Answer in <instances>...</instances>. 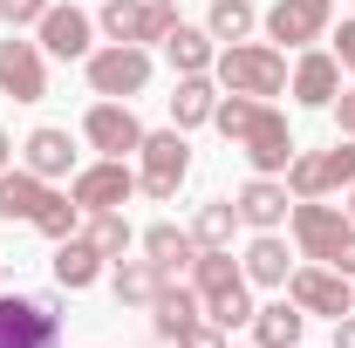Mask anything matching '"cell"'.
<instances>
[{"instance_id": "obj_1", "label": "cell", "mask_w": 355, "mask_h": 348, "mask_svg": "<svg viewBox=\"0 0 355 348\" xmlns=\"http://www.w3.org/2000/svg\"><path fill=\"white\" fill-rule=\"evenodd\" d=\"M212 130H219L260 177H287L294 150H301V143H294V130H287V116H280L273 103H253V96H219Z\"/></svg>"}, {"instance_id": "obj_2", "label": "cell", "mask_w": 355, "mask_h": 348, "mask_svg": "<svg viewBox=\"0 0 355 348\" xmlns=\"http://www.w3.org/2000/svg\"><path fill=\"white\" fill-rule=\"evenodd\" d=\"M287 225H294V239H301V253H308L314 266H335V273L355 280V218L349 212H335V205H321V198H294Z\"/></svg>"}, {"instance_id": "obj_3", "label": "cell", "mask_w": 355, "mask_h": 348, "mask_svg": "<svg viewBox=\"0 0 355 348\" xmlns=\"http://www.w3.org/2000/svg\"><path fill=\"white\" fill-rule=\"evenodd\" d=\"M212 76H219L225 96H253V103H266V96L287 89V48H273V42H225L219 62H212Z\"/></svg>"}, {"instance_id": "obj_4", "label": "cell", "mask_w": 355, "mask_h": 348, "mask_svg": "<svg viewBox=\"0 0 355 348\" xmlns=\"http://www.w3.org/2000/svg\"><path fill=\"white\" fill-rule=\"evenodd\" d=\"M191 177V143H184V130H144V143H137V191L144 198H178V184Z\"/></svg>"}, {"instance_id": "obj_5", "label": "cell", "mask_w": 355, "mask_h": 348, "mask_svg": "<svg viewBox=\"0 0 355 348\" xmlns=\"http://www.w3.org/2000/svg\"><path fill=\"white\" fill-rule=\"evenodd\" d=\"M0 348H62L55 294H0Z\"/></svg>"}, {"instance_id": "obj_6", "label": "cell", "mask_w": 355, "mask_h": 348, "mask_svg": "<svg viewBox=\"0 0 355 348\" xmlns=\"http://www.w3.org/2000/svg\"><path fill=\"white\" fill-rule=\"evenodd\" d=\"M89 89L110 96V103H130L150 89V48L137 42H110V48H89Z\"/></svg>"}, {"instance_id": "obj_7", "label": "cell", "mask_w": 355, "mask_h": 348, "mask_svg": "<svg viewBox=\"0 0 355 348\" xmlns=\"http://www.w3.org/2000/svg\"><path fill=\"white\" fill-rule=\"evenodd\" d=\"M349 184H355V137L328 143V150H294V164H287L294 198H328V191H349Z\"/></svg>"}, {"instance_id": "obj_8", "label": "cell", "mask_w": 355, "mask_h": 348, "mask_svg": "<svg viewBox=\"0 0 355 348\" xmlns=\"http://www.w3.org/2000/svg\"><path fill=\"white\" fill-rule=\"evenodd\" d=\"M103 35L110 42H137V48H150V42H164L171 35V21H178V7L171 0H103Z\"/></svg>"}, {"instance_id": "obj_9", "label": "cell", "mask_w": 355, "mask_h": 348, "mask_svg": "<svg viewBox=\"0 0 355 348\" xmlns=\"http://www.w3.org/2000/svg\"><path fill=\"white\" fill-rule=\"evenodd\" d=\"M328 21H335V0H273L260 14V28H266L273 48H314L328 35Z\"/></svg>"}, {"instance_id": "obj_10", "label": "cell", "mask_w": 355, "mask_h": 348, "mask_svg": "<svg viewBox=\"0 0 355 348\" xmlns=\"http://www.w3.org/2000/svg\"><path fill=\"white\" fill-rule=\"evenodd\" d=\"M69 198L83 205V212H123L137 198V171L123 157H103V164H83V171L69 177Z\"/></svg>"}, {"instance_id": "obj_11", "label": "cell", "mask_w": 355, "mask_h": 348, "mask_svg": "<svg viewBox=\"0 0 355 348\" xmlns=\"http://www.w3.org/2000/svg\"><path fill=\"white\" fill-rule=\"evenodd\" d=\"M287 301L301 314L342 321V314H355V287H349V273H335V266H294L287 273Z\"/></svg>"}, {"instance_id": "obj_12", "label": "cell", "mask_w": 355, "mask_h": 348, "mask_svg": "<svg viewBox=\"0 0 355 348\" xmlns=\"http://www.w3.org/2000/svg\"><path fill=\"white\" fill-rule=\"evenodd\" d=\"M0 96H14V103H42L48 96V55H42V42H21V35L0 42Z\"/></svg>"}, {"instance_id": "obj_13", "label": "cell", "mask_w": 355, "mask_h": 348, "mask_svg": "<svg viewBox=\"0 0 355 348\" xmlns=\"http://www.w3.org/2000/svg\"><path fill=\"white\" fill-rule=\"evenodd\" d=\"M83 137L103 150V157H137V143H144V123H137V110L130 103H89V116H83Z\"/></svg>"}, {"instance_id": "obj_14", "label": "cell", "mask_w": 355, "mask_h": 348, "mask_svg": "<svg viewBox=\"0 0 355 348\" xmlns=\"http://www.w3.org/2000/svg\"><path fill=\"white\" fill-rule=\"evenodd\" d=\"M232 205H239V225H253V232H280L287 212H294V191H287V177H260V171H253L246 184H239Z\"/></svg>"}, {"instance_id": "obj_15", "label": "cell", "mask_w": 355, "mask_h": 348, "mask_svg": "<svg viewBox=\"0 0 355 348\" xmlns=\"http://www.w3.org/2000/svg\"><path fill=\"white\" fill-rule=\"evenodd\" d=\"M35 28H42V55H55V62H89V35H96V21H89L83 7H48Z\"/></svg>"}, {"instance_id": "obj_16", "label": "cell", "mask_w": 355, "mask_h": 348, "mask_svg": "<svg viewBox=\"0 0 355 348\" xmlns=\"http://www.w3.org/2000/svg\"><path fill=\"white\" fill-rule=\"evenodd\" d=\"M21 164H28L35 177H48V184H55V177H76V171H83V164H76V137L62 130V123H42V130H28V143H21Z\"/></svg>"}, {"instance_id": "obj_17", "label": "cell", "mask_w": 355, "mask_h": 348, "mask_svg": "<svg viewBox=\"0 0 355 348\" xmlns=\"http://www.w3.org/2000/svg\"><path fill=\"white\" fill-rule=\"evenodd\" d=\"M287 89H294V103H308V110H328V103L342 96V62H335L328 48H308V55L294 62Z\"/></svg>"}, {"instance_id": "obj_18", "label": "cell", "mask_w": 355, "mask_h": 348, "mask_svg": "<svg viewBox=\"0 0 355 348\" xmlns=\"http://www.w3.org/2000/svg\"><path fill=\"white\" fill-rule=\"evenodd\" d=\"M48 198H55V184L35 177L28 164H21V171H0V218H7V225H14V218H21V225H35Z\"/></svg>"}, {"instance_id": "obj_19", "label": "cell", "mask_w": 355, "mask_h": 348, "mask_svg": "<svg viewBox=\"0 0 355 348\" xmlns=\"http://www.w3.org/2000/svg\"><path fill=\"white\" fill-rule=\"evenodd\" d=\"M198 314H205L198 287H178V280H164V287H157V301H150V335H157V342H178V335H184Z\"/></svg>"}, {"instance_id": "obj_20", "label": "cell", "mask_w": 355, "mask_h": 348, "mask_svg": "<svg viewBox=\"0 0 355 348\" xmlns=\"http://www.w3.org/2000/svg\"><path fill=\"white\" fill-rule=\"evenodd\" d=\"M96 280H103V253L89 246L83 232L55 239V287H62V294H83V287H96Z\"/></svg>"}, {"instance_id": "obj_21", "label": "cell", "mask_w": 355, "mask_h": 348, "mask_svg": "<svg viewBox=\"0 0 355 348\" xmlns=\"http://www.w3.org/2000/svg\"><path fill=\"white\" fill-rule=\"evenodd\" d=\"M253 348H301V335H308V314L294 301H273V307H253Z\"/></svg>"}, {"instance_id": "obj_22", "label": "cell", "mask_w": 355, "mask_h": 348, "mask_svg": "<svg viewBox=\"0 0 355 348\" xmlns=\"http://www.w3.org/2000/svg\"><path fill=\"white\" fill-rule=\"evenodd\" d=\"M164 55H171L178 76H212V62H219V48H212V35L205 28H184V21H171V35H164Z\"/></svg>"}, {"instance_id": "obj_23", "label": "cell", "mask_w": 355, "mask_h": 348, "mask_svg": "<svg viewBox=\"0 0 355 348\" xmlns=\"http://www.w3.org/2000/svg\"><path fill=\"white\" fill-rule=\"evenodd\" d=\"M246 287H287V273H294V260H287V239L280 232H253V246H246Z\"/></svg>"}, {"instance_id": "obj_24", "label": "cell", "mask_w": 355, "mask_h": 348, "mask_svg": "<svg viewBox=\"0 0 355 348\" xmlns=\"http://www.w3.org/2000/svg\"><path fill=\"white\" fill-rule=\"evenodd\" d=\"M164 280H171V273H164L157 260H116V273H110V294H116V307H150Z\"/></svg>"}, {"instance_id": "obj_25", "label": "cell", "mask_w": 355, "mask_h": 348, "mask_svg": "<svg viewBox=\"0 0 355 348\" xmlns=\"http://www.w3.org/2000/svg\"><path fill=\"white\" fill-rule=\"evenodd\" d=\"M144 260H157V266H164V273L178 280V266H191V260H198V239H191L184 225H171V218H157V225L144 232Z\"/></svg>"}, {"instance_id": "obj_26", "label": "cell", "mask_w": 355, "mask_h": 348, "mask_svg": "<svg viewBox=\"0 0 355 348\" xmlns=\"http://www.w3.org/2000/svg\"><path fill=\"white\" fill-rule=\"evenodd\" d=\"M212 110H219V89H212V76H178V96H171V123H178V130H198V123H212Z\"/></svg>"}, {"instance_id": "obj_27", "label": "cell", "mask_w": 355, "mask_h": 348, "mask_svg": "<svg viewBox=\"0 0 355 348\" xmlns=\"http://www.w3.org/2000/svg\"><path fill=\"white\" fill-rule=\"evenodd\" d=\"M232 232H239V205L232 198H205L198 218H191V239L198 246H232Z\"/></svg>"}, {"instance_id": "obj_28", "label": "cell", "mask_w": 355, "mask_h": 348, "mask_svg": "<svg viewBox=\"0 0 355 348\" xmlns=\"http://www.w3.org/2000/svg\"><path fill=\"white\" fill-rule=\"evenodd\" d=\"M253 28H260L253 0H212V14H205V35H212V42H246Z\"/></svg>"}, {"instance_id": "obj_29", "label": "cell", "mask_w": 355, "mask_h": 348, "mask_svg": "<svg viewBox=\"0 0 355 348\" xmlns=\"http://www.w3.org/2000/svg\"><path fill=\"white\" fill-rule=\"evenodd\" d=\"M83 239L103 253V260H123V253H130V218H123V212H89Z\"/></svg>"}, {"instance_id": "obj_30", "label": "cell", "mask_w": 355, "mask_h": 348, "mask_svg": "<svg viewBox=\"0 0 355 348\" xmlns=\"http://www.w3.org/2000/svg\"><path fill=\"white\" fill-rule=\"evenodd\" d=\"M205 321H219L225 335H232V328H246V321H253V294H246V280H239V287H225V294H212V301H205Z\"/></svg>"}, {"instance_id": "obj_31", "label": "cell", "mask_w": 355, "mask_h": 348, "mask_svg": "<svg viewBox=\"0 0 355 348\" xmlns=\"http://www.w3.org/2000/svg\"><path fill=\"white\" fill-rule=\"evenodd\" d=\"M76 225H83V205H76L69 191H55V198L42 205V218H35V232H42V239H69Z\"/></svg>"}, {"instance_id": "obj_32", "label": "cell", "mask_w": 355, "mask_h": 348, "mask_svg": "<svg viewBox=\"0 0 355 348\" xmlns=\"http://www.w3.org/2000/svg\"><path fill=\"white\" fill-rule=\"evenodd\" d=\"M48 7H55V0H0V21H7V28H35Z\"/></svg>"}, {"instance_id": "obj_33", "label": "cell", "mask_w": 355, "mask_h": 348, "mask_svg": "<svg viewBox=\"0 0 355 348\" xmlns=\"http://www.w3.org/2000/svg\"><path fill=\"white\" fill-rule=\"evenodd\" d=\"M178 348H225V328L219 321H191V328L178 335Z\"/></svg>"}, {"instance_id": "obj_34", "label": "cell", "mask_w": 355, "mask_h": 348, "mask_svg": "<svg viewBox=\"0 0 355 348\" xmlns=\"http://www.w3.org/2000/svg\"><path fill=\"white\" fill-rule=\"evenodd\" d=\"M328 55H335V62L355 76V21H342V35H335V48H328Z\"/></svg>"}, {"instance_id": "obj_35", "label": "cell", "mask_w": 355, "mask_h": 348, "mask_svg": "<svg viewBox=\"0 0 355 348\" xmlns=\"http://www.w3.org/2000/svg\"><path fill=\"white\" fill-rule=\"evenodd\" d=\"M328 110H335V123H342V137H355V89H342V96H335Z\"/></svg>"}, {"instance_id": "obj_36", "label": "cell", "mask_w": 355, "mask_h": 348, "mask_svg": "<svg viewBox=\"0 0 355 348\" xmlns=\"http://www.w3.org/2000/svg\"><path fill=\"white\" fill-rule=\"evenodd\" d=\"M335 348H355V314H342V321H335Z\"/></svg>"}, {"instance_id": "obj_37", "label": "cell", "mask_w": 355, "mask_h": 348, "mask_svg": "<svg viewBox=\"0 0 355 348\" xmlns=\"http://www.w3.org/2000/svg\"><path fill=\"white\" fill-rule=\"evenodd\" d=\"M7 157H14V137L0 130V171H7Z\"/></svg>"}, {"instance_id": "obj_38", "label": "cell", "mask_w": 355, "mask_h": 348, "mask_svg": "<svg viewBox=\"0 0 355 348\" xmlns=\"http://www.w3.org/2000/svg\"><path fill=\"white\" fill-rule=\"evenodd\" d=\"M349 218H355V184H349Z\"/></svg>"}, {"instance_id": "obj_39", "label": "cell", "mask_w": 355, "mask_h": 348, "mask_svg": "<svg viewBox=\"0 0 355 348\" xmlns=\"http://www.w3.org/2000/svg\"><path fill=\"white\" fill-rule=\"evenodd\" d=\"M171 7H178V0H171Z\"/></svg>"}]
</instances>
